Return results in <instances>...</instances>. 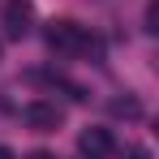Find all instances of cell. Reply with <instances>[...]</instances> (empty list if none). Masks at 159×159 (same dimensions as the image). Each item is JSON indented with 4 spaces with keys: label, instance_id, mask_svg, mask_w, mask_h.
Returning <instances> with one entry per match:
<instances>
[{
    "label": "cell",
    "instance_id": "cell-1",
    "mask_svg": "<svg viewBox=\"0 0 159 159\" xmlns=\"http://www.w3.org/2000/svg\"><path fill=\"white\" fill-rule=\"evenodd\" d=\"M48 48L52 52H60V56H78V52H86L90 48V39H86V30L78 26V22H48Z\"/></svg>",
    "mask_w": 159,
    "mask_h": 159
},
{
    "label": "cell",
    "instance_id": "cell-2",
    "mask_svg": "<svg viewBox=\"0 0 159 159\" xmlns=\"http://www.w3.org/2000/svg\"><path fill=\"white\" fill-rule=\"evenodd\" d=\"M26 125L34 133H52V129H60L65 125V107L60 103H52V99H34V103H26Z\"/></svg>",
    "mask_w": 159,
    "mask_h": 159
},
{
    "label": "cell",
    "instance_id": "cell-3",
    "mask_svg": "<svg viewBox=\"0 0 159 159\" xmlns=\"http://www.w3.org/2000/svg\"><path fill=\"white\" fill-rule=\"evenodd\" d=\"M78 155L82 159H112V155H116V138H112L107 129H82Z\"/></svg>",
    "mask_w": 159,
    "mask_h": 159
},
{
    "label": "cell",
    "instance_id": "cell-4",
    "mask_svg": "<svg viewBox=\"0 0 159 159\" xmlns=\"http://www.w3.org/2000/svg\"><path fill=\"white\" fill-rule=\"evenodd\" d=\"M30 26H34V9H30V0H9V4H4V30H9L13 39H26Z\"/></svg>",
    "mask_w": 159,
    "mask_h": 159
},
{
    "label": "cell",
    "instance_id": "cell-5",
    "mask_svg": "<svg viewBox=\"0 0 159 159\" xmlns=\"http://www.w3.org/2000/svg\"><path fill=\"white\" fill-rule=\"evenodd\" d=\"M112 116H120V120H138V116H142V103H138L133 95H125V99H112Z\"/></svg>",
    "mask_w": 159,
    "mask_h": 159
},
{
    "label": "cell",
    "instance_id": "cell-6",
    "mask_svg": "<svg viewBox=\"0 0 159 159\" xmlns=\"http://www.w3.org/2000/svg\"><path fill=\"white\" fill-rule=\"evenodd\" d=\"M146 30H159V0L146 4Z\"/></svg>",
    "mask_w": 159,
    "mask_h": 159
},
{
    "label": "cell",
    "instance_id": "cell-7",
    "mask_svg": "<svg viewBox=\"0 0 159 159\" xmlns=\"http://www.w3.org/2000/svg\"><path fill=\"white\" fill-rule=\"evenodd\" d=\"M125 159H151V151H146V146H129V151H125Z\"/></svg>",
    "mask_w": 159,
    "mask_h": 159
},
{
    "label": "cell",
    "instance_id": "cell-8",
    "mask_svg": "<svg viewBox=\"0 0 159 159\" xmlns=\"http://www.w3.org/2000/svg\"><path fill=\"white\" fill-rule=\"evenodd\" d=\"M26 159H56V155H48V151H34V155H26Z\"/></svg>",
    "mask_w": 159,
    "mask_h": 159
},
{
    "label": "cell",
    "instance_id": "cell-9",
    "mask_svg": "<svg viewBox=\"0 0 159 159\" xmlns=\"http://www.w3.org/2000/svg\"><path fill=\"white\" fill-rule=\"evenodd\" d=\"M0 159H13V151H9V146H0Z\"/></svg>",
    "mask_w": 159,
    "mask_h": 159
}]
</instances>
